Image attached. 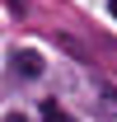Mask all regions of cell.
Segmentation results:
<instances>
[{
	"mask_svg": "<svg viewBox=\"0 0 117 122\" xmlns=\"http://www.w3.org/2000/svg\"><path fill=\"white\" fill-rule=\"evenodd\" d=\"M14 75L38 80V75H42V56H38V52H14Z\"/></svg>",
	"mask_w": 117,
	"mask_h": 122,
	"instance_id": "obj_1",
	"label": "cell"
},
{
	"mask_svg": "<svg viewBox=\"0 0 117 122\" xmlns=\"http://www.w3.org/2000/svg\"><path fill=\"white\" fill-rule=\"evenodd\" d=\"M42 122H61V113H56V103H42Z\"/></svg>",
	"mask_w": 117,
	"mask_h": 122,
	"instance_id": "obj_2",
	"label": "cell"
},
{
	"mask_svg": "<svg viewBox=\"0 0 117 122\" xmlns=\"http://www.w3.org/2000/svg\"><path fill=\"white\" fill-rule=\"evenodd\" d=\"M5 5H10V10H24V0H5Z\"/></svg>",
	"mask_w": 117,
	"mask_h": 122,
	"instance_id": "obj_3",
	"label": "cell"
},
{
	"mask_svg": "<svg viewBox=\"0 0 117 122\" xmlns=\"http://www.w3.org/2000/svg\"><path fill=\"white\" fill-rule=\"evenodd\" d=\"M108 10H112V19H117V0H108Z\"/></svg>",
	"mask_w": 117,
	"mask_h": 122,
	"instance_id": "obj_4",
	"label": "cell"
},
{
	"mask_svg": "<svg viewBox=\"0 0 117 122\" xmlns=\"http://www.w3.org/2000/svg\"><path fill=\"white\" fill-rule=\"evenodd\" d=\"M5 122H28V117H19V113H14V117H5Z\"/></svg>",
	"mask_w": 117,
	"mask_h": 122,
	"instance_id": "obj_5",
	"label": "cell"
}]
</instances>
